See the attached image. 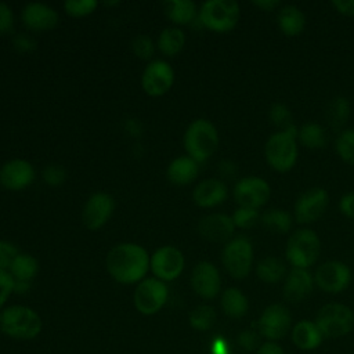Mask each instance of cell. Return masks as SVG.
Here are the masks:
<instances>
[{
	"mask_svg": "<svg viewBox=\"0 0 354 354\" xmlns=\"http://www.w3.org/2000/svg\"><path fill=\"white\" fill-rule=\"evenodd\" d=\"M257 342H259V337L252 330H245L242 332L239 336H238V343L241 347H243L245 350H253L256 348L257 346Z\"/></svg>",
	"mask_w": 354,
	"mask_h": 354,
	"instance_id": "cell-46",
	"label": "cell"
},
{
	"mask_svg": "<svg viewBox=\"0 0 354 354\" xmlns=\"http://www.w3.org/2000/svg\"><path fill=\"white\" fill-rule=\"evenodd\" d=\"M184 254L174 246H162L156 249L149 259V268L155 278L166 282L178 278L184 270Z\"/></svg>",
	"mask_w": 354,
	"mask_h": 354,
	"instance_id": "cell-11",
	"label": "cell"
},
{
	"mask_svg": "<svg viewBox=\"0 0 354 354\" xmlns=\"http://www.w3.org/2000/svg\"><path fill=\"white\" fill-rule=\"evenodd\" d=\"M199 235L213 243H227L232 239L235 224L231 216L223 213H213L202 217L198 223Z\"/></svg>",
	"mask_w": 354,
	"mask_h": 354,
	"instance_id": "cell-17",
	"label": "cell"
},
{
	"mask_svg": "<svg viewBox=\"0 0 354 354\" xmlns=\"http://www.w3.org/2000/svg\"><path fill=\"white\" fill-rule=\"evenodd\" d=\"M14 47L17 51L19 53H29L32 50L36 48V41L33 40L32 36L25 35V33H19L14 37Z\"/></svg>",
	"mask_w": 354,
	"mask_h": 354,
	"instance_id": "cell-44",
	"label": "cell"
},
{
	"mask_svg": "<svg viewBox=\"0 0 354 354\" xmlns=\"http://www.w3.org/2000/svg\"><path fill=\"white\" fill-rule=\"evenodd\" d=\"M256 274L263 282L275 283L285 277L286 266L279 257L267 256L257 263Z\"/></svg>",
	"mask_w": 354,
	"mask_h": 354,
	"instance_id": "cell-31",
	"label": "cell"
},
{
	"mask_svg": "<svg viewBox=\"0 0 354 354\" xmlns=\"http://www.w3.org/2000/svg\"><path fill=\"white\" fill-rule=\"evenodd\" d=\"M239 15V6L234 0H207L201 6L198 19L206 29L224 33L236 26Z\"/></svg>",
	"mask_w": 354,
	"mask_h": 354,
	"instance_id": "cell-5",
	"label": "cell"
},
{
	"mask_svg": "<svg viewBox=\"0 0 354 354\" xmlns=\"http://www.w3.org/2000/svg\"><path fill=\"white\" fill-rule=\"evenodd\" d=\"M313 285H314V277L308 272L307 268L293 267L285 278V283L282 289L283 297L290 303H299L311 293Z\"/></svg>",
	"mask_w": 354,
	"mask_h": 354,
	"instance_id": "cell-21",
	"label": "cell"
},
{
	"mask_svg": "<svg viewBox=\"0 0 354 354\" xmlns=\"http://www.w3.org/2000/svg\"><path fill=\"white\" fill-rule=\"evenodd\" d=\"M257 354H283V350L277 343L268 342V343H264L259 347Z\"/></svg>",
	"mask_w": 354,
	"mask_h": 354,
	"instance_id": "cell-48",
	"label": "cell"
},
{
	"mask_svg": "<svg viewBox=\"0 0 354 354\" xmlns=\"http://www.w3.org/2000/svg\"><path fill=\"white\" fill-rule=\"evenodd\" d=\"M260 223L274 234H286L292 227V216L283 209H268L260 216Z\"/></svg>",
	"mask_w": 354,
	"mask_h": 354,
	"instance_id": "cell-33",
	"label": "cell"
},
{
	"mask_svg": "<svg viewBox=\"0 0 354 354\" xmlns=\"http://www.w3.org/2000/svg\"><path fill=\"white\" fill-rule=\"evenodd\" d=\"M148 252L131 242L113 246L105 259L109 275L120 283L141 282L149 270Z\"/></svg>",
	"mask_w": 354,
	"mask_h": 354,
	"instance_id": "cell-1",
	"label": "cell"
},
{
	"mask_svg": "<svg viewBox=\"0 0 354 354\" xmlns=\"http://www.w3.org/2000/svg\"><path fill=\"white\" fill-rule=\"evenodd\" d=\"M314 282L326 293H339L350 285L351 271L343 261L328 260L317 268Z\"/></svg>",
	"mask_w": 354,
	"mask_h": 354,
	"instance_id": "cell-13",
	"label": "cell"
},
{
	"mask_svg": "<svg viewBox=\"0 0 354 354\" xmlns=\"http://www.w3.org/2000/svg\"><path fill=\"white\" fill-rule=\"evenodd\" d=\"M221 308L231 318H241L248 313L249 303L238 288H228L221 295Z\"/></svg>",
	"mask_w": 354,
	"mask_h": 354,
	"instance_id": "cell-28",
	"label": "cell"
},
{
	"mask_svg": "<svg viewBox=\"0 0 354 354\" xmlns=\"http://www.w3.org/2000/svg\"><path fill=\"white\" fill-rule=\"evenodd\" d=\"M260 213L256 209H249V207H238L232 217V221L235 224V228H242V230H249L254 227L260 221Z\"/></svg>",
	"mask_w": 354,
	"mask_h": 354,
	"instance_id": "cell-36",
	"label": "cell"
},
{
	"mask_svg": "<svg viewBox=\"0 0 354 354\" xmlns=\"http://www.w3.org/2000/svg\"><path fill=\"white\" fill-rule=\"evenodd\" d=\"M156 44L163 55L174 57L183 50L185 44V35L178 28H166L160 32Z\"/></svg>",
	"mask_w": 354,
	"mask_h": 354,
	"instance_id": "cell-30",
	"label": "cell"
},
{
	"mask_svg": "<svg viewBox=\"0 0 354 354\" xmlns=\"http://www.w3.org/2000/svg\"><path fill=\"white\" fill-rule=\"evenodd\" d=\"M115 209V201L109 194L95 192L84 203L82 220L87 230L95 231L106 224Z\"/></svg>",
	"mask_w": 354,
	"mask_h": 354,
	"instance_id": "cell-15",
	"label": "cell"
},
{
	"mask_svg": "<svg viewBox=\"0 0 354 354\" xmlns=\"http://www.w3.org/2000/svg\"><path fill=\"white\" fill-rule=\"evenodd\" d=\"M315 325L324 337L337 339L353 330L354 313L344 304L329 303L318 311Z\"/></svg>",
	"mask_w": 354,
	"mask_h": 354,
	"instance_id": "cell-7",
	"label": "cell"
},
{
	"mask_svg": "<svg viewBox=\"0 0 354 354\" xmlns=\"http://www.w3.org/2000/svg\"><path fill=\"white\" fill-rule=\"evenodd\" d=\"M322 333L315 322L300 321L292 330V340L300 350H314L322 342Z\"/></svg>",
	"mask_w": 354,
	"mask_h": 354,
	"instance_id": "cell-25",
	"label": "cell"
},
{
	"mask_svg": "<svg viewBox=\"0 0 354 354\" xmlns=\"http://www.w3.org/2000/svg\"><path fill=\"white\" fill-rule=\"evenodd\" d=\"M218 147L216 126L207 119L194 120L184 133V148L189 158L201 163L207 160Z\"/></svg>",
	"mask_w": 354,
	"mask_h": 354,
	"instance_id": "cell-4",
	"label": "cell"
},
{
	"mask_svg": "<svg viewBox=\"0 0 354 354\" xmlns=\"http://www.w3.org/2000/svg\"><path fill=\"white\" fill-rule=\"evenodd\" d=\"M216 322V311L213 307L202 304L192 310L189 314V324L196 330H207Z\"/></svg>",
	"mask_w": 354,
	"mask_h": 354,
	"instance_id": "cell-34",
	"label": "cell"
},
{
	"mask_svg": "<svg viewBox=\"0 0 354 354\" xmlns=\"http://www.w3.org/2000/svg\"><path fill=\"white\" fill-rule=\"evenodd\" d=\"M131 48H133V53H134L138 58L149 59V58L153 55L155 44H153V41H152L151 37H148V36H145V35H140V36H137V37L133 40Z\"/></svg>",
	"mask_w": 354,
	"mask_h": 354,
	"instance_id": "cell-39",
	"label": "cell"
},
{
	"mask_svg": "<svg viewBox=\"0 0 354 354\" xmlns=\"http://www.w3.org/2000/svg\"><path fill=\"white\" fill-rule=\"evenodd\" d=\"M270 195V184L257 176L243 177L234 187V199L239 207L257 210L268 202Z\"/></svg>",
	"mask_w": 354,
	"mask_h": 354,
	"instance_id": "cell-10",
	"label": "cell"
},
{
	"mask_svg": "<svg viewBox=\"0 0 354 354\" xmlns=\"http://www.w3.org/2000/svg\"><path fill=\"white\" fill-rule=\"evenodd\" d=\"M225 184L218 178H206L201 181L192 192L194 202L201 207H214L227 199Z\"/></svg>",
	"mask_w": 354,
	"mask_h": 354,
	"instance_id": "cell-22",
	"label": "cell"
},
{
	"mask_svg": "<svg viewBox=\"0 0 354 354\" xmlns=\"http://www.w3.org/2000/svg\"><path fill=\"white\" fill-rule=\"evenodd\" d=\"M15 288V281L6 270H0V308L4 306L11 292Z\"/></svg>",
	"mask_w": 354,
	"mask_h": 354,
	"instance_id": "cell-42",
	"label": "cell"
},
{
	"mask_svg": "<svg viewBox=\"0 0 354 354\" xmlns=\"http://www.w3.org/2000/svg\"><path fill=\"white\" fill-rule=\"evenodd\" d=\"M253 4L260 7L264 11H272L275 7L279 6V1L278 0H256L253 1Z\"/></svg>",
	"mask_w": 354,
	"mask_h": 354,
	"instance_id": "cell-50",
	"label": "cell"
},
{
	"mask_svg": "<svg viewBox=\"0 0 354 354\" xmlns=\"http://www.w3.org/2000/svg\"><path fill=\"white\" fill-rule=\"evenodd\" d=\"M289 326H290V313L282 304L268 306L261 313L257 321L259 332L270 340L282 339L288 333Z\"/></svg>",
	"mask_w": 354,
	"mask_h": 354,
	"instance_id": "cell-16",
	"label": "cell"
},
{
	"mask_svg": "<svg viewBox=\"0 0 354 354\" xmlns=\"http://www.w3.org/2000/svg\"><path fill=\"white\" fill-rule=\"evenodd\" d=\"M24 25L33 32L53 29L58 22V14L54 8L43 3H29L21 14Z\"/></svg>",
	"mask_w": 354,
	"mask_h": 354,
	"instance_id": "cell-20",
	"label": "cell"
},
{
	"mask_svg": "<svg viewBox=\"0 0 354 354\" xmlns=\"http://www.w3.org/2000/svg\"><path fill=\"white\" fill-rule=\"evenodd\" d=\"M169 296L167 286L163 281L158 278H144L138 282L133 301L136 308L144 315L156 314L166 303Z\"/></svg>",
	"mask_w": 354,
	"mask_h": 354,
	"instance_id": "cell-9",
	"label": "cell"
},
{
	"mask_svg": "<svg viewBox=\"0 0 354 354\" xmlns=\"http://www.w3.org/2000/svg\"><path fill=\"white\" fill-rule=\"evenodd\" d=\"M19 253V249L12 242L0 239V270L8 271Z\"/></svg>",
	"mask_w": 354,
	"mask_h": 354,
	"instance_id": "cell-40",
	"label": "cell"
},
{
	"mask_svg": "<svg viewBox=\"0 0 354 354\" xmlns=\"http://www.w3.org/2000/svg\"><path fill=\"white\" fill-rule=\"evenodd\" d=\"M0 329L10 337L30 340L41 330L40 315L26 306H10L0 313Z\"/></svg>",
	"mask_w": 354,
	"mask_h": 354,
	"instance_id": "cell-3",
	"label": "cell"
},
{
	"mask_svg": "<svg viewBox=\"0 0 354 354\" xmlns=\"http://www.w3.org/2000/svg\"><path fill=\"white\" fill-rule=\"evenodd\" d=\"M335 147L340 159L354 166V129H346L340 131Z\"/></svg>",
	"mask_w": 354,
	"mask_h": 354,
	"instance_id": "cell-35",
	"label": "cell"
},
{
	"mask_svg": "<svg viewBox=\"0 0 354 354\" xmlns=\"http://www.w3.org/2000/svg\"><path fill=\"white\" fill-rule=\"evenodd\" d=\"M268 115H270V120L277 127H279L281 130H283V129H286V127L293 124L290 109L285 104H281V102L272 104L271 108H270V113Z\"/></svg>",
	"mask_w": 354,
	"mask_h": 354,
	"instance_id": "cell-38",
	"label": "cell"
},
{
	"mask_svg": "<svg viewBox=\"0 0 354 354\" xmlns=\"http://www.w3.org/2000/svg\"><path fill=\"white\" fill-rule=\"evenodd\" d=\"M98 3L95 0H66L64 3V10L71 17H86L97 8Z\"/></svg>",
	"mask_w": 354,
	"mask_h": 354,
	"instance_id": "cell-37",
	"label": "cell"
},
{
	"mask_svg": "<svg viewBox=\"0 0 354 354\" xmlns=\"http://www.w3.org/2000/svg\"><path fill=\"white\" fill-rule=\"evenodd\" d=\"M198 173V162H195L188 155L173 159L167 167V178L176 185H187L192 183L196 178Z\"/></svg>",
	"mask_w": 354,
	"mask_h": 354,
	"instance_id": "cell-23",
	"label": "cell"
},
{
	"mask_svg": "<svg viewBox=\"0 0 354 354\" xmlns=\"http://www.w3.org/2000/svg\"><path fill=\"white\" fill-rule=\"evenodd\" d=\"M37 271H39L37 260L28 253H19L8 270L15 283H26V285H30Z\"/></svg>",
	"mask_w": 354,
	"mask_h": 354,
	"instance_id": "cell-27",
	"label": "cell"
},
{
	"mask_svg": "<svg viewBox=\"0 0 354 354\" xmlns=\"http://www.w3.org/2000/svg\"><path fill=\"white\" fill-rule=\"evenodd\" d=\"M65 177H66V173L64 167L59 165H48L43 170V180L47 185H51V187H57L62 184Z\"/></svg>",
	"mask_w": 354,
	"mask_h": 354,
	"instance_id": "cell-41",
	"label": "cell"
},
{
	"mask_svg": "<svg viewBox=\"0 0 354 354\" xmlns=\"http://www.w3.org/2000/svg\"><path fill=\"white\" fill-rule=\"evenodd\" d=\"M213 354H228V347L225 344V342L223 339H217L214 343H213Z\"/></svg>",
	"mask_w": 354,
	"mask_h": 354,
	"instance_id": "cell-51",
	"label": "cell"
},
{
	"mask_svg": "<svg viewBox=\"0 0 354 354\" xmlns=\"http://www.w3.org/2000/svg\"><path fill=\"white\" fill-rule=\"evenodd\" d=\"M162 7L166 17L176 25H187L196 17V4L191 0H166Z\"/></svg>",
	"mask_w": 354,
	"mask_h": 354,
	"instance_id": "cell-26",
	"label": "cell"
},
{
	"mask_svg": "<svg viewBox=\"0 0 354 354\" xmlns=\"http://www.w3.org/2000/svg\"><path fill=\"white\" fill-rule=\"evenodd\" d=\"M350 116V102L346 97H335L326 108V120L333 130H342Z\"/></svg>",
	"mask_w": 354,
	"mask_h": 354,
	"instance_id": "cell-32",
	"label": "cell"
},
{
	"mask_svg": "<svg viewBox=\"0 0 354 354\" xmlns=\"http://www.w3.org/2000/svg\"><path fill=\"white\" fill-rule=\"evenodd\" d=\"M35 180L33 166L24 159H12L0 167V184L8 191L28 188Z\"/></svg>",
	"mask_w": 354,
	"mask_h": 354,
	"instance_id": "cell-19",
	"label": "cell"
},
{
	"mask_svg": "<svg viewBox=\"0 0 354 354\" xmlns=\"http://www.w3.org/2000/svg\"><path fill=\"white\" fill-rule=\"evenodd\" d=\"M191 286L202 299H213L221 288V278L217 267L210 261H199L191 274Z\"/></svg>",
	"mask_w": 354,
	"mask_h": 354,
	"instance_id": "cell-18",
	"label": "cell"
},
{
	"mask_svg": "<svg viewBox=\"0 0 354 354\" xmlns=\"http://www.w3.org/2000/svg\"><path fill=\"white\" fill-rule=\"evenodd\" d=\"M285 254L293 267L308 268L321 254V239L310 228L296 230L286 242Z\"/></svg>",
	"mask_w": 354,
	"mask_h": 354,
	"instance_id": "cell-6",
	"label": "cell"
},
{
	"mask_svg": "<svg viewBox=\"0 0 354 354\" xmlns=\"http://www.w3.org/2000/svg\"><path fill=\"white\" fill-rule=\"evenodd\" d=\"M218 170L225 177H232L236 174V165L231 160H223L218 165Z\"/></svg>",
	"mask_w": 354,
	"mask_h": 354,
	"instance_id": "cell-49",
	"label": "cell"
},
{
	"mask_svg": "<svg viewBox=\"0 0 354 354\" xmlns=\"http://www.w3.org/2000/svg\"><path fill=\"white\" fill-rule=\"evenodd\" d=\"M221 261L232 278H246L253 266V245L249 238L241 235L228 241L224 245Z\"/></svg>",
	"mask_w": 354,
	"mask_h": 354,
	"instance_id": "cell-8",
	"label": "cell"
},
{
	"mask_svg": "<svg viewBox=\"0 0 354 354\" xmlns=\"http://www.w3.org/2000/svg\"><path fill=\"white\" fill-rule=\"evenodd\" d=\"M332 6L344 15H354V0H333Z\"/></svg>",
	"mask_w": 354,
	"mask_h": 354,
	"instance_id": "cell-47",
	"label": "cell"
},
{
	"mask_svg": "<svg viewBox=\"0 0 354 354\" xmlns=\"http://www.w3.org/2000/svg\"><path fill=\"white\" fill-rule=\"evenodd\" d=\"M329 205V195L321 187H313L297 196L295 202V218L299 224L317 221Z\"/></svg>",
	"mask_w": 354,
	"mask_h": 354,
	"instance_id": "cell-12",
	"label": "cell"
},
{
	"mask_svg": "<svg viewBox=\"0 0 354 354\" xmlns=\"http://www.w3.org/2000/svg\"><path fill=\"white\" fill-rule=\"evenodd\" d=\"M299 142L310 149H319L326 147L328 144V134L324 126L317 122H307L304 123L297 133Z\"/></svg>",
	"mask_w": 354,
	"mask_h": 354,
	"instance_id": "cell-29",
	"label": "cell"
},
{
	"mask_svg": "<svg viewBox=\"0 0 354 354\" xmlns=\"http://www.w3.org/2000/svg\"><path fill=\"white\" fill-rule=\"evenodd\" d=\"M297 133L299 129L292 124L268 137L264 147V156L274 170L285 173L296 165L299 156Z\"/></svg>",
	"mask_w": 354,
	"mask_h": 354,
	"instance_id": "cell-2",
	"label": "cell"
},
{
	"mask_svg": "<svg viewBox=\"0 0 354 354\" xmlns=\"http://www.w3.org/2000/svg\"><path fill=\"white\" fill-rule=\"evenodd\" d=\"M278 26L285 36H299L306 26V17L303 11L295 4L283 6L278 12Z\"/></svg>",
	"mask_w": 354,
	"mask_h": 354,
	"instance_id": "cell-24",
	"label": "cell"
},
{
	"mask_svg": "<svg viewBox=\"0 0 354 354\" xmlns=\"http://www.w3.org/2000/svg\"><path fill=\"white\" fill-rule=\"evenodd\" d=\"M339 209L346 217L354 220V192H347L340 198Z\"/></svg>",
	"mask_w": 354,
	"mask_h": 354,
	"instance_id": "cell-45",
	"label": "cell"
},
{
	"mask_svg": "<svg viewBox=\"0 0 354 354\" xmlns=\"http://www.w3.org/2000/svg\"><path fill=\"white\" fill-rule=\"evenodd\" d=\"M174 83V71L163 59L151 61L141 76V86L151 97H159L167 93Z\"/></svg>",
	"mask_w": 354,
	"mask_h": 354,
	"instance_id": "cell-14",
	"label": "cell"
},
{
	"mask_svg": "<svg viewBox=\"0 0 354 354\" xmlns=\"http://www.w3.org/2000/svg\"><path fill=\"white\" fill-rule=\"evenodd\" d=\"M14 29V12L8 4L0 3V35L11 33Z\"/></svg>",
	"mask_w": 354,
	"mask_h": 354,
	"instance_id": "cell-43",
	"label": "cell"
}]
</instances>
